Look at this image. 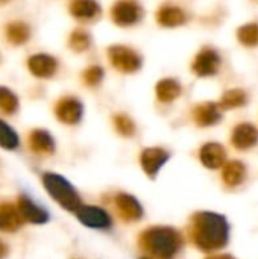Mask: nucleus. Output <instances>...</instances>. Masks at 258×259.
I'll use <instances>...</instances> for the list:
<instances>
[{
	"label": "nucleus",
	"instance_id": "obj_12",
	"mask_svg": "<svg viewBox=\"0 0 258 259\" xmlns=\"http://www.w3.org/2000/svg\"><path fill=\"white\" fill-rule=\"evenodd\" d=\"M78 219L88 228L94 229H108L111 226V217L106 211L97 206H81L78 211Z\"/></svg>",
	"mask_w": 258,
	"mask_h": 259
},
{
	"label": "nucleus",
	"instance_id": "obj_33",
	"mask_svg": "<svg viewBox=\"0 0 258 259\" xmlns=\"http://www.w3.org/2000/svg\"><path fill=\"white\" fill-rule=\"evenodd\" d=\"M141 259H151V258H141Z\"/></svg>",
	"mask_w": 258,
	"mask_h": 259
},
{
	"label": "nucleus",
	"instance_id": "obj_18",
	"mask_svg": "<svg viewBox=\"0 0 258 259\" xmlns=\"http://www.w3.org/2000/svg\"><path fill=\"white\" fill-rule=\"evenodd\" d=\"M201 161L205 167L208 168H220L222 165H225L227 161V152L224 149V146L217 144V143H208L201 149Z\"/></svg>",
	"mask_w": 258,
	"mask_h": 259
},
{
	"label": "nucleus",
	"instance_id": "obj_1",
	"mask_svg": "<svg viewBox=\"0 0 258 259\" xmlns=\"http://www.w3.org/2000/svg\"><path fill=\"white\" fill-rule=\"evenodd\" d=\"M230 228L227 220L214 212H198L192 219L190 237L193 244L204 250L213 252L222 249L228 243Z\"/></svg>",
	"mask_w": 258,
	"mask_h": 259
},
{
	"label": "nucleus",
	"instance_id": "obj_7",
	"mask_svg": "<svg viewBox=\"0 0 258 259\" xmlns=\"http://www.w3.org/2000/svg\"><path fill=\"white\" fill-rule=\"evenodd\" d=\"M155 24L161 29H178L187 26L190 21V12L176 2L164 0L154 11Z\"/></svg>",
	"mask_w": 258,
	"mask_h": 259
},
{
	"label": "nucleus",
	"instance_id": "obj_31",
	"mask_svg": "<svg viewBox=\"0 0 258 259\" xmlns=\"http://www.w3.org/2000/svg\"><path fill=\"white\" fill-rule=\"evenodd\" d=\"M210 259H234L233 256H214V258H210Z\"/></svg>",
	"mask_w": 258,
	"mask_h": 259
},
{
	"label": "nucleus",
	"instance_id": "obj_27",
	"mask_svg": "<svg viewBox=\"0 0 258 259\" xmlns=\"http://www.w3.org/2000/svg\"><path fill=\"white\" fill-rule=\"evenodd\" d=\"M113 124L117 134H120L122 137H132L137 129L134 120L125 112H116L113 115Z\"/></svg>",
	"mask_w": 258,
	"mask_h": 259
},
{
	"label": "nucleus",
	"instance_id": "obj_3",
	"mask_svg": "<svg viewBox=\"0 0 258 259\" xmlns=\"http://www.w3.org/2000/svg\"><path fill=\"white\" fill-rule=\"evenodd\" d=\"M108 65L119 74H135L143 68L144 59L138 49L125 42L109 44L105 49Z\"/></svg>",
	"mask_w": 258,
	"mask_h": 259
},
{
	"label": "nucleus",
	"instance_id": "obj_11",
	"mask_svg": "<svg viewBox=\"0 0 258 259\" xmlns=\"http://www.w3.org/2000/svg\"><path fill=\"white\" fill-rule=\"evenodd\" d=\"M58 65H59L58 59L50 55H46V53H36L27 59L29 71L33 76L41 77V79L52 77L58 71Z\"/></svg>",
	"mask_w": 258,
	"mask_h": 259
},
{
	"label": "nucleus",
	"instance_id": "obj_25",
	"mask_svg": "<svg viewBox=\"0 0 258 259\" xmlns=\"http://www.w3.org/2000/svg\"><path fill=\"white\" fill-rule=\"evenodd\" d=\"M6 38L11 44L14 46H20L24 44L29 36H30V29L26 23L23 21H12L6 26Z\"/></svg>",
	"mask_w": 258,
	"mask_h": 259
},
{
	"label": "nucleus",
	"instance_id": "obj_14",
	"mask_svg": "<svg viewBox=\"0 0 258 259\" xmlns=\"http://www.w3.org/2000/svg\"><path fill=\"white\" fill-rule=\"evenodd\" d=\"M231 143L239 150H248L258 143V129L251 123H240L233 129Z\"/></svg>",
	"mask_w": 258,
	"mask_h": 259
},
{
	"label": "nucleus",
	"instance_id": "obj_30",
	"mask_svg": "<svg viewBox=\"0 0 258 259\" xmlns=\"http://www.w3.org/2000/svg\"><path fill=\"white\" fill-rule=\"evenodd\" d=\"M6 255H8V246L3 241H0V259H3Z\"/></svg>",
	"mask_w": 258,
	"mask_h": 259
},
{
	"label": "nucleus",
	"instance_id": "obj_32",
	"mask_svg": "<svg viewBox=\"0 0 258 259\" xmlns=\"http://www.w3.org/2000/svg\"><path fill=\"white\" fill-rule=\"evenodd\" d=\"M6 2H9V0H0V3H6Z\"/></svg>",
	"mask_w": 258,
	"mask_h": 259
},
{
	"label": "nucleus",
	"instance_id": "obj_16",
	"mask_svg": "<svg viewBox=\"0 0 258 259\" xmlns=\"http://www.w3.org/2000/svg\"><path fill=\"white\" fill-rule=\"evenodd\" d=\"M116 206L119 209L120 217L126 222L140 220L143 215V208L135 200V197H132L129 194H123V193L117 194L116 196Z\"/></svg>",
	"mask_w": 258,
	"mask_h": 259
},
{
	"label": "nucleus",
	"instance_id": "obj_22",
	"mask_svg": "<svg viewBox=\"0 0 258 259\" xmlns=\"http://www.w3.org/2000/svg\"><path fill=\"white\" fill-rule=\"evenodd\" d=\"M18 211L21 214V217L33 225H41L47 222V214L44 209H41L40 206H36L33 202H30L27 197H20L18 199Z\"/></svg>",
	"mask_w": 258,
	"mask_h": 259
},
{
	"label": "nucleus",
	"instance_id": "obj_19",
	"mask_svg": "<svg viewBox=\"0 0 258 259\" xmlns=\"http://www.w3.org/2000/svg\"><path fill=\"white\" fill-rule=\"evenodd\" d=\"M29 147L35 153L50 155L55 150V143L49 132L43 131V129H35L29 135Z\"/></svg>",
	"mask_w": 258,
	"mask_h": 259
},
{
	"label": "nucleus",
	"instance_id": "obj_13",
	"mask_svg": "<svg viewBox=\"0 0 258 259\" xmlns=\"http://www.w3.org/2000/svg\"><path fill=\"white\" fill-rule=\"evenodd\" d=\"M184 87L176 77H163L155 83V97L160 103H172L182 96Z\"/></svg>",
	"mask_w": 258,
	"mask_h": 259
},
{
	"label": "nucleus",
	"instance_id": "obj_4",
	"mask_svg": "<svg viewBox=\"0 0 258 259\" xmlns=\"http://www.w3.org/2000/svg\"><path fill=\"white\" fill-rule=\"evenodd\" d=\"M224 64L222 53L213 46H201L190 59V73L199 79L214 77L220 73Z\"/></svg>",
	"mask_w": 258,
	"mask_h": 259
},
{
	"label": "nucleus",
	"instance_id": "obj_20",
	"mask_svg": "<svg viewBox=\"0 0 258 259\" xmlns=\"http://www.w3.org/2000/svg\"><path fill=\"white\" fill-rule=\"evenodd\" d=\"M217 103H219L222 111L242 108L248 103V93L243 88H230V90L222 93Z\"/></svg>",
	"mask_w": 258,
	"mask_h": 259
},
{
	"label": "nucleus",
	"instance_id": "obj_6",
	"mask_svg": "<svg viewBox=\"0 0 258 259\" xmlns=\"http://www.w3.org/2000/svg\"><path fill=\"white\" fill-rule=\"evenodd\" d=\"M109 21L120 29L138 26L144 18V8L138 0H114L108 9Z\"/></svg>",
	"mask_w": 258,
	"mask_h": 259
},
{
	"label": "nucleus",
	"instance_id": "obj_24",
	"mask_svg": "<svg viewBox=\"0 0 258 259\" xmlns=\"http://www.w3.org/2000/svg\"><path fill=\"white\" fill-rule=\"evenodd\" d=\"M245 175H246V168L240 161H231L224 165L222 178H224V182L230 187L240 185L245 179Z\"/></svg>",
	"mask_w": 258,
	"mask_h": 259
},
{
	"label": "nucleus",
	"instance_id": "obj_9",
	"mask_svg": "<svg viewBox=\"0 0 258 259\" xmlns=\"http://www.w3.org/2000/svg\"><path fill=\"white\" fill-rule=\"evenodd\" d=\"M82 114H84V106L81 100L73 96L61 97L55 105V115L64 124H70V126L78 124L82 118Z\"/></svg>",
	"mask_w": 258,
	"mask_h": 259
},
{
	"label": "nucleus",
	"instance_id": "obj_15",
	"mask_svg": "<svg viewBox=\"0 0 258 259\" xmlns=\"http://www.w3.org/2000/svg\"><path fill=\"white\" fill-rule=\"evenodd\" d=\"M167 159H169V153L160 147H149V149H144L141 153L143 170L151 178H154L158 173V170L166 164Z\"/></svg>",
	"mask_w": 258,
	"mask_h": 259
},
{
	"label": "nucleus",
	"instance_id": "obj_10",
	"mask_svg": "<svg viewBox=\"0 0 258 259\" xmlns=\"http://www.w3.org/2000/svg\"><path fill=\"white\" fill-rule=\"evenodd\" d=\"M192 120L199 127H210L222 120V109L217 102H201L192 108Z\"/></svg>",
	"mask_w": 258,
	"mask_h": 259
},
{
	"label": "nucleus",
	"instance_id": "obj_28",
	"mask_svg": "<svg viewBox=\"0 0 258 259\" xmlns=\"http://www.w3.org/2000/svg\"><path fill=\"white\" fill-rule=\"evenodd\" d=\"M17 109H18L17 96L11 90L0 87V111H3L6 114H14Z\"/></svg>",
	"mask_w": 258,
	"mask_h": 259
},
{
	"label": "nucleus",
	"instance_id": "obj_2",
	"mask_svg": "<svg viewBox=\"0 0 258 259\" xmlns=\"http://www.w3.org/2000/svg\"><path fill=\"white\" fill-rule=\"evenodd\" d=\"M138 244L152 258L173 259L182 247V237L172 228L155 226L140 235Z\"/></svg>",
	"mask_w": 258,
	"mask_h": 259
},
{
	"label": "nucleus",
	"instance_id": "obj_26",
	"mask_svg": "<svg viewBox=\"0 0 258 259\" xmlns=\"http://www.w3.org/2000/svg\"><path fill=\"white\" fill-rule=\"evenodd\" d=\"M103 77H105V68L99 64H90L81 73V80L88 88L99 87L103 82Z\"/></svg>",
	"mask_w": 258,
	"mask_h": 259
},
{
	"label": "nucleus",
	"instance_id": "obj_21",
	"mask_svg": "<svg viewBox=\"0 0 258 259\" xmlns=\"http://www.w3.org/2000/svg\"><path fill=\"white\" fill-rule=\"evenodd\" d=\"M21 225V214L20 211L11 203L0 205V231L3 232H14Z\"/></svg>",
	"mask_w": 258,
	"mask_h": 259
},
{
	"label": "nucleus",
	"instance_id": "obj_8",
	"mask_svg": "<svg viewBox=\"0 0 258 259\" xmlns=\"http://www.w3.org/2000/svg\"><path fill=\"white\" fill-rule=\"evenodd\" d=\"M68 12L76 21L82 24H91L100 20L103 11L97 0H70Z\"/></svg>",
	"mask_w": 258,
	"mask_h": 259
},
{
	"label": "nucleus",
	"instance_id": "obj_29",
	"mask_svg": "<svg viewBox=\"0 0 258 259\" xmlns=\"http://www.w3.org/2000/svg\"><path fill=\"white\" fill-rule=\"evenodd\" d=\"M0 147L12 150L18 147V137L17 134L5 123L0 120Z\"/></svg>",
	"mask_w": 258,
	"mask_h": 259
},
{
	"label": "nucleus",
	"instance_id": "obj_5",
	"mask_svg": "<svg viewBox=\"0 0 258 259\" xmlns=\"http://www.w3.org/2000/svg\"><path fill=\"white\" fill-rule=\"evenodd\" d=\"M43 184L47 190V193L67 211L76 212L81 205V197L76 193V190L59 175L55 173H46L43 176Z\"/></svg>",
	"mask_w": 258,
	"mask_h": 259
},
{
	"label": "nucleus",
	"instance_id": "obj_34",
	"mask_svg": "<svg viewBox=\"0 0 258 259\" xmlns=\"http://www.w3.org/2000/svg\"><path fill=\"white\" fill-rule=\"evenodd\" d=\"M257 2H258V0H257Z\"/></svg>",
	"mask_w": 258,
	"mask_h": 259
},
{
	"label": "nucleus",
	"instance_id": "obj_17",
	"mask_svg": "<svg viewBox=\"0 0 258 259\" xmlns=\"http://www.w3.org/2000/svg\"><path fill=\"white\" fill-rule=\"evenodd\" d=\"M234 38L237 44L243 49H258V20L240 24L234 32Z\"/></svg>",
	"mask_w": 258,
	"mask_h": 259
},
{
	"label": "nucleus",
	"instance_id": "obj_23",
	"mask_svg": "<svg viewBox=\"0 0 258 259\" xmlns=\"http://www.w3.org/2000/svg\"><path fill=\"white\" fill-rule=\"evenodd\" d=\"M68 49L75 53H85L87 50H90L93 39L91 35L87 29L84 27H76L70 32L68 39H67Z\"/></svg>",
	"mask_w": 258,
	"mask_h": 259
}]
</instances>
